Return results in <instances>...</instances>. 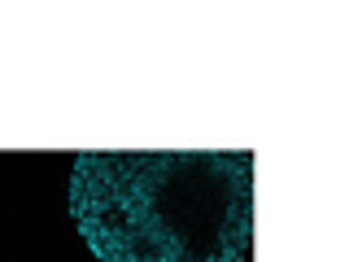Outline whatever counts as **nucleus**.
<instances>
[{
  "label": "nucleus",
  "mask_w": 358,
  "mask_h": 262,
  "mask_svg": "<svg viewBox=\"0 0 358 262\" xmlns=\"http://www.w3.org/2000/svg\"><path fill=\"white\" fill-rule=\"evenodd\" d=\"M70 219L96 262H241L254 245V153H83Z\"/></svg>",
  "instance_id": "nucleus-1"
}]
</instances>
